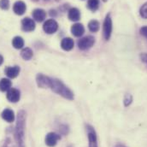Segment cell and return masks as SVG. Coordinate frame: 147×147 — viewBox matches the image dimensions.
<instances>
[{"label": "cell", "instance_id": "6da1fadb", "mask_svg": "<svg viewBox=\"0 0 147 147\" xmlns=\"http://www.w3.org/2000/svg\"><path fill=\"white\" fill-rule=\"evenodd\" d=\"M25 125H26V113L24 110H20L17 115L16 125V140L19 147H25Z\"/></svg>", "mask_w": 147, "mask_h": 147}, {"label": "cell", "instance_id": "7a4b0ae2", "mask_svg": "<svg viewBox=\"0 0 147 147\" xmlns=\"http://www.w3.org/2000/svg\"><path fill=\"white\" fill-rule=\"evenodd\" d=\"M50 88L54 92L61 95L62 97H63L66 99H69V100H73L74 99L73 92L59 80L51 79V85Z\"/></svg>", "mask_w": 147, "mask_h": 147}, {"label": "cell", "instance_id": "3957f363", "mask_svg": "<svg viewBox=\"0 0 147 147\" xmlns=\"http://www.w3.org/2000/svg\"><path fill=\"white\" fill-rule=\"evenodd\" d=\"M95 43V38L92 36H86L78 40V47L81 51H86L92 47Z\"/></svg>", "mask_w": 147, "mask_h": 147}, {"label": "cell", "instance_id": "277c9868", "mask_svg": "<svg viewBox=\"0 0 147 147\" xmlns=\"http://www.w3.org/2000/svg\"><path fill=\"white\" fill-rule=\"evenodd\" d=\"M86 131H87V136L89 141V147H98L97 134L93 127H92L91 125H86Z\"/></svg>", "mask_w": 147, "mask_h": 147}, {"label": "cell", "instance_id": "5b68a950", "mask_svg": "<svg viewBox=\"0 0 147 147\" xmlns=\"http://www.w3.org/2000/svg\"><path fill=\"white\" fill-rule=\"evenodd\" d=\"M43 29L44 31L48 34H52L54 33L57 32V30L58 29V24L57 22L53 20V19H50V20H47L44 25H43Z\"/></svg>", "mask_w": 147, "mask_h": 147}, {"label": "cell", "instance_id": "8992f818", "mask_svg": "<svg viewBox=\"0 0 147 147\" xmlns=\"http://www.w3.org/2000/svg\"><path fill=\"white\" fill-rule=\"evenodd\" d=\"M103 32H104V37L106 40L110 39L112 33V20L110 17V14H108L105 19L104 22V27H103Z\"/></svg>", "mask_w": 147, "mask_h": 147}, {"label": "cell", "instance_id": "52a82bcc", "mask_svg": "<svg viewBox=\"0 0 147 147\" xmlns=\"http://www.w3.org/2000/svg\"><path fill=\"white\" fill-rule=\"evenodd\" d=\"M36 82L38 87L50 88L51 85V78L45 76L42 74H38L36 76Z\"/></svg>", "mask_w": 147, "mask_h": 147}, {"label": "cell", "instance_id": "ba28073f", "mask_svg": "<svg viewBox=\"0 0 147 147\" xmlns=\"http://www.w3.org/2000/svg\"><path fill=\"white\" fill-rule=\"evenodd\" d=\"M22 28L25 32H32L35 29V22L33 19L26 17L22 21Z\"/></svg>", "mask_w": 147, "mask_h": 147}, {"label": "cell", "instance_id": "9c48e42d", "mask_svg": "<svg viewBox=\"0 0 147 147\" xmlns=\"http://www.w3.org/2000/svg\"><path fill=\"white\" fill-rule=\"evenodd\" d=\"M60 140V135L56 133H49L45 137V144L50 147L55 146Z\"/></svg>", "mask_w": 147, "mask_h": 147}, {"label": "cell", "instance_id": "30bf717a", "mask_svg": "<svg viewBox=\"0 0 147 147\" xmlns=\"http://www.w3.org/2000/svg\"><path fill=\"white\" fill-rule=\"evenodd\" d=\"M20 98H21V93L19 90L16 88H10L7 92V99L9 102L16 103L20 100Z\"/></svg>", "mask_w": 147, "mask_h": 147}, {"label": "cell", "instance_id": "8fae6325", "mask_svg": "<svg viewBox=\"0 0 147 147\" xmlns=\"http://www.w3.org/2000/svg\"><path fill=\"white\" fill-rule=\"evenodd\" d=\"M26 4L24 2L22 1H17L16 3H15L14 6H13V10L14 12L16 14V15H19V16H22L25 13L26 11Z\"/></svg>", "mask_w": 147, "mask_h": 147}, {"label": "cell", "instance_id": "7c38bea8", "mask_svg": "<svg viewBox=\"0 0 147 147\" xmlns=\"http://www.w3.org/2000/svg\"><path fill=\"white\" fill-rule=\"evenodd\" d=\"M71 33L75 37H80L83 35V34L85 33V28L84 26L80 23H75L74 24L71 28Z\"/></svg>", "mask_w": 147, "mask_h": 147}, {"label": "cell", "instance_id": "4fadbf2b", "mask_svg": "<svg viewBox=\"0 0 147 147\" xmlns=\"http://www.w3.org/2000/svg\"><path fill=\"white\" fill-rule=\"evenodd\" d=\"M33 17L35 21L38 22H41L45 19L46 12L42 9H36L33 11Z\"/></svg>", "mask_w": 147, "mask_h": 147}, {"label": "cell", "instance_id": "5bb4252c", "mask_svg": "<svg viewBox=\"0 0 147 147\" xmlns=\"http://www.w3.org/2000/svg\"><path fill=\"white\" fill-rule=\"evenodd\" d=\"M2 118L7 122H13L15 120V113L10 109H5L2 112Z\"/></svg>", "mask_w": 147, "mask_h": 147}, {"label": "cell", "instance_id": "9a60e30c", "mask_svg": "<svg viewBox=\"0 0 147 147\" xmlns=\"http://www.w3.org/2000/svg\"><path fill=\"white\" fill-rule=\"evenodd\" d=\"M5 74L9 78L14 79L16 78L19 73H20V67L18 66H14V67H7L5 69Z\"/></svg>", "mask_w": 147, "mask_h": 147}, {"label": "cell", "instance_id": "2e32d148", "mask_svg": "<svg viewBox=\"0 0 147 147\" xmlns=\"http://www.w3.org/2000/svg\"><path fill=\"white\" fill-rule=\"evenodd\" d=\"M74 43L71 38H64L61 42V47L64 51H67L72 50L74 48Z\"/></svg>", "mask_w": 147, "mask_h": 147}, {"label": "cell", "instance_id": "e0dca14e", "mask_svg": "<svg viewBox=\"0 0 147 147\" xmlns=\"http://www.w3.org/2000/svg\"><path fill=\"white\" fill-rule=\"evenodd\" d=\"M69 19L72 22H77L80 18V12L77 8H71L69 10Z\"/></svg>", "mask_w": 147, "mask_h": 147}, {"label": "cell", "instance_id": "ac0fdd59", "mask_svg": "<svg viewBox=\"0 0 147 147\" xmlns=\"http://www.w3.org/2000/svg\"><path fill=\"white\" fill-rule=\"evenodd\" d=\"M11 81L10 80L7 79V78H3L0 80V91L1 92H5V91H9L11 88Z\"/></svg>", "mask_w": 147, "mask_h": 147}, {"label": "cell", "instance_id": "d6986e66", "mask_svg": "<svg viewBox=\"0 0 147 147\" xmlns=\"http://www.w3.org/2000/svg\"><path fill=\"white\" fill-rule=\"evenodd\" d=\"M21 56H22V57L24 60H30V59L33 57L34 53H33V51H32L30 48L26 47V48H24V49L22 51Z\"/></svg>", "mask_w": 147, "mask_h": 147}, {"label": "cell", "instance_id": "ffe728a7", "mask_svg": "<svg viewBox=\"0 0 147 147\" xmlns=\"http://www.w3.org/2000/svg\"><path fill=\"white\" fill-rule=\"evenodd\" d=\"M12 45L16 49H22L24 46V40L22 37H15L12 40Z\"/></svg>", "mask_w": 147, "mask_h": 147}, {"label": "cell", "instance_id": "44dd1931", "mask_svg": "<svg viewBox=\"0 0 147 147\" xmlns=\"http://www.w3.org/2000/svg\"><path fill=\"white\" fill-rule=\"evenodd\" d=\"M99 28H100V24L98 21L96 20H92L89 22L88 23V28L91 32L92 33H96L99 30Z\"/></svg>", "mask_w": 147, "mask_h": 147}, {"label": "cell", "instance_id": "7402d4cb", "mask_svg": "<svg viewBox=\"0 0 147 147\" xmlns=\"http://www.w3.org/2000/svg\"><path fill=\"white\" fill-rule=\"evenodd\" d=\"M99 3H100L99 0H88V2H87V8L91 11L94 12V11H96L99 8Z\"/></svg>", "mask_w": 147, "mask_h": 147}, {"label": "cell", "instance_id": "603a6c76", "mask_svg": "<svg viewBox=\"0 0 147 147\" xmlns=\"http://www.w3.org/2000/svg\"><path fill=\"white\" fill-rule=\"evenodd\" d=\"M123 102H124V106L128 107L133 102V96L131 94H129V93H127L125 95V97H124V101Z\"/></svg>", "mask_w": 147, "mask_h": 147}, {"label": "cell", "instance_id": "cb8c5ba5", "mask_svg": "<svg viewBox=\"0 0 147 147\" xmlns=\"http://www.w3.org/2000/svg\"><path fill=\"white\" fill-rule=\"evenodd\" d=\"M140 14L144 19H147V2L141 6L140 9Z\"/></svg>", "mask_w": 147, "mask_h": 147}, {"label": "cell", "instance_id": "d4e9b609", "mask_svg": "<svg viewBox=\"0 0 147 147\" xmlns=\"http://www.w3.org/2000/svg\"><path fill=\"white\" fill-rule=\"evenodd\" d=\"M9 7V0H0V8L3 9H8Z\"/></svg>", "mask_w": 147, "mask_h": 147}, {"label": "cell", "instance_id": "484cf974", "mask_svg": "<svg viewBox=\"0 0 147 147\" xmlns=\"http://www.w3.org/2000/svg\"><path fill=\"white\" fill-rule=\"evenodd\" d=\"M140 33L142 36H144L145 38H147V26H144L140 29Z\"/></svg>", "mask_w": 147, "mask_h": 147}, {"label": "cell", "instance_id": "4316f807", "mask_svg": "<svg viewBox=\"0 0 147 147\" xmlns=\"http://www.w3.org/2000/svg\"><path fill=\"white\" fill-rule=\"evenodd\" d=\"M140 57H141V60L147 64V53L140 55Z\"/></svg>", "mask_w": 147, "mask_h": 147}, {"label": "cell", "instance_id": "83f0119b", "mask_svg": "<svg viewBox=\"0 0 147 147\" xmlns=\"http://www.w3.org/2000/svg\"><path fill=\"white\" fill-rule=\"evenodd\" d=\"M3 57H2V56L0 55V65H1L2 63H3Z\"/></svg>", "mask_w": 147, "mask_h": 147}, {"label": "cell", "instance_id": "f1b7e54d", "mask_svg": "<svg viewBox=\"0 0 147 147\" xmlns=\"http://www.w3.org/2000/svg\"><path fill=\"white\" fill-rule=\"evenodd\" d=\"M115 147H127L125 146H123V145H121V144H119V145H116Z\"/></svg>", "mask_w": 147, "mask_h": 147}, {"label": "cell", "instance_id": "f546056e", "mask_svg": "<svg viewBox=\"0 0 147 147\" xmlns=\"http://www.w3.org/2000/svg\"><path fill=\"white\" fill-rule=\"evenodd\" d=\"M103 1H104V2H106V1H107V0H103Z\"/></svg>", "mask_w": 147, "mask_h": 147}, {"label": "cell", "instance_id": "4dcf8cb0", "mask_svg": "<svg viewBox=\"0 0 147 147\" xmlns=\"http://www.w3.org/2000/svg\"><path fill=\"white\" fill-rule=\"evenodd\" d=\"M34 1H38V0H34Z\"/></svg>", "mask_w": 147, "mask_h": 147}]
</instances>
